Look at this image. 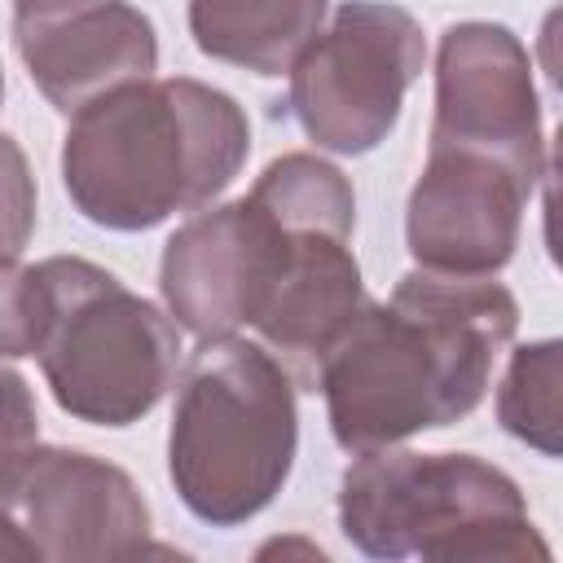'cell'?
Listing matches in <instances>:
<instances>
[{"mask_svg":"<svg viewBox=\"0 0 563 563\" xmlns=\"http://www.w3.org/2000/svg\"><path fill=\"white\" fill-rule=\"evenodd\" d=\"M515 330L519 303L501 282L405 273L383 303L365 299L317 369L330 435L365 453L462 422Z\"/></svg>","mask_w":563,"mask_h":563,"instance_id":"6da1fadb","label":"cell"},{"mask_svg":"<svg viewBox=\"0 0 563 563\" xmlns=\"http://www.w3.org/2000/svg\"><path fill=\"white\" fill-rule=\"evenodd\" d=\"M246 154L251 123L224 88L189 75H150L70 114L62 185L84 220L141 233L211 207Z\"/></svg>","mask_w":563,"mask_h":563,"instance_id":"7a4b0ae2","label":"cell"},{"mask_svg":"<svg viewBox=\"0 0 563 563\" xmlns=\"http://www.w3.org/2000/svg\"><path fill=\"white\" fill-rule=\"evenodd\" d=\"M299 449L290 369L251 339H198L185 365L167 475L185 510L211 528H238L273 506Z\"/></svg>","mask_w":563,"mask_h":563,"instance_id":"3957f363","label":"cell"},{"mask_svg":"<svg viewBox=\"0 0 563 563\" xmlns=\"http://www.w3.org/2000/svg\"><path fill=\"white\" fill-rule=\"evenodd\" d=\"M339 528L369 559H550L519 484L475 453H418L405 444L352 453L339 479Z\"/></svg>","mask_w":563,"mask_h":563,"instance_id":"277c9868","label":"cell"},{"mask_svg":"<svg viewBox=\"0 0 563 563\" xmlns=\"http://www.w3.org/2000/svg\"><path fill=\"white\" fill-rule=\"evenodd\" d=\"M35 268L44 282L35 356L57 409L92 427L141 422L176 378L180 325L92 260L48 255Z\"/></svg>","mask_w":563,"mask_h":563,"instance_id":"5b68a950","label":"cell"},{"mask_svg":"<svg viewBox=\"0 0 563 563\" xmlns=\"http://www.w3.org/2000/svg\"><path fill=\"white\" fill-rule=\"evenodd\" d=\"M427 66V40L409 9L343 0L295 57L290 114L317 150L369 154L400 123L405 92Z\"/></svg>","mask_w":563,"mask_h":563,"instance_id":"8992f818","label":"cell"},{"mask_svg":"<svg viewBox=\"0 0 563 563\" xmlns=\"http://www.w3.org/2000/svg\"><path fill=\"white\" fill-rule=\"evenodd\" d=\"M427 150L506 163L528 189L545 176V128L532 57L501 22H453L435 44V114Z\"/></svg>","mask_w":563,"mask_h":563,"instance_id":"52a82bcc","label":"cell"},{"mask_svg":"<svg viewBox=\"0 0 563 563\" xmlns=\"http://www.w3.org/2000/svg\"><path fill=\"white\" fill-rule=\"evenodd\" d=\"M290 255V229L251 194L194 211L158 260L167 317L194 339L238 334L264 312Z\"/></svg>","mask_w":563,"mask_h":563,"instance_id":"ba28073f","label":"cell"},{"mask_svg":"<svg viewBox=\"0 0 563 563\" xmlns=\"http://www.w3.org/2000/svg\"><path fill=\"white\" fill-rule=\"evenodd\" d=\"M40 559L101 563L150 554V501L136 479L84 449L40 444L9 501Z\"/></svg>","mask_w":563,"mask_h":563,"instance_id":"9c48e42d","label":"cell"},{"mask_svg":"<svg viewBox=\"0 0 563 563\" xmlns=\"http://www.w3.org/2000/svg\"><path fill=\"white\" fill-rule=\"evenodd\" d=\"M532 189L497 158L427 150L405 202V246L418 268L493 277L510 264Z\"/></svg>","mask_w":563,"mask_h":563,"instance_id":"30bf717a","label":"cell"},{"mask_svg":"<svg viewBox=\"0 0 563 563\" xmlns=\"http://www.w3.org/2000/svg\"><path fill=\"white\" fill-rule=\"evenodd\" d=\"M13 48L62 114L158 70L154 22L128 0H13Z\"/></svg>","mask_w":563,"mask_h":563,"instance_id":"8fae6325","label":"cell"},{"mask_svg":"<svg viewBox=\"0 0 563 563\" xmlns=\"http://www.w3.org/2000/svg\"><path fill=\"white\" fill-rule=\"evenodd\" d=\"M365 308L361 264L347 233L330 229H290L286 268L255 317L260 343L290 369L295 387L317 391V369L352 317Z\"/></svg>","mask_w":563,"mask_h":563,"instance_id":"7c38bea8","label":"cell"},{"mask_svg":"<svg viewBox=\"0 0 563 563\" xmlns=\"http://www.w3.org/2000/svg\"><path fill=\"white\" fill-rule=\"evenodd\" d=\"M189 35L202 57L251 75H286L330 18V0H189Z\"/></svg>","mask_w":563,"mask_h":563,"instance_id":"4fadbf2b","label":"cell"},{"mask_svg":"<svg viewBox=\"0 0 563 563\" xmlns=\"http://www.w3.org/2000/svg\"><path fill=\"white\" fill-rule=\"evenodd\" d=\"M251 198L286 229H330V233H347L356 229V194L352 180L321 154L308 150H290L282 158H273L255 185Z\"/></svg>","mask_w":563,"mask_h":563,"instance_id":"5bb4252c","label":"cell"},{"mask_svg":"<svg viewBox=\"0 0 563 563\" xmlns=\"http://www.w3.org/2000/svg\"><path fill=\"white\" fill-rule=\"evenodd\" d=\"M559 378H563V343L537 339L510 352L506 374L497 383V422L506 435L528 449L559 457Z\"/></svg>","mask_w":563,"mask_h":563,"instance_id":"9a60e30c","label":"cell"},{"mask_svg":"<svg viewBox=\"0 0 563 563\" xmlns=\"http://www.w3.org/2000/svg\"><path fill=\"white\" fill-rule=\"evenodd\" d=\"M44 334V282L35 264L0 260V361L35 356Z\"/></svg>","mask_w":563,"mask_h":563,"instance_id":"2e32d148","label":"cell"},{"mask_svg":"<svg viewBox=\"0 0 563 563\" xmlns=\"http://www.w3.org/2000/svg\"><path fill=\"white\" fill-rule=\"evenodd\" d=\"M35 449H40V413L31 383L9 361H0V501H9Z\"/></svg>","mask_w":563,"mask_h":563,"instance_id":"e0dca14e","label":"cell"},{"mask_svg":"<svg viewBox=\"0 0 563 563\" xmlns=\"http://www.w3.org/2000/svg\"><path fill=\"white\" fill-rule=\"evenodd\" d=\"M35 211H40V194H35L31 158L9 132H0V260H18L26 251L35 233Z\"/></svg>","mask_w":563,"mask_h":563,"instance_id":"ac0fdd59","label":"cell"},{"mask_svg":"<svg viewBox=\"0 0 563 563\" xmlns=\"http://www.w3.org/2000/svg\"><path fill=\"white\" fill-rule=\"evenodd\" d=\"M0 559H40L31 537L22 532V523L13 519V510L0 501Z\"/></svg>","mask_w":563,"mask_h":563,"instance_id":"d6986e66","label":"cell"},{"mask_svg":"<svg viewBox=\"0 0 563 563\" xmlns=\"http://www.w3.org/2000/svg\"><path fill=\"white\" fill-rule=\"evenodd\" d=\"M0 101H4V66H0Z\"/></svg>","mask_w":563,"mask_h":563,"instance_id":"ffe728a7","label":"cell"}]
</instances>
